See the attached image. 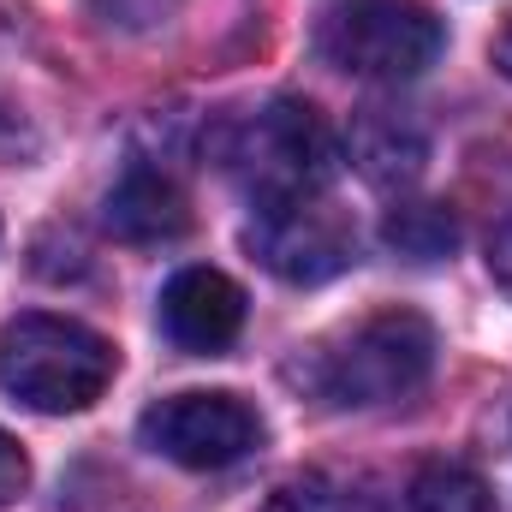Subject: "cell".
I'll list each match as a JSON object with an SVG mask.
<instances>
[{
	"instance_id": "obj_12",
	"label": "cell",
	"mask_w": 512,
	"mask_h": 512,
	"mask_svg": "<svg viewBox=\"0 0 512 512\" xmlns=\"http://www.w3.org/2000/svg\"><path fill=\"white\" fill-rule=\"evenodd\" d=\"M262 512H382L376 495L352 477H334V471H304V477H286Z\"/></svg>"
},
{
	"instance_id": "obj_1",
	"label": "cell",
	"mask_w": 512,
	"mask_h": 512,
	"mask_svg": "<svg viewBox=\"0 0 512 512\" xmlns=\"http://www.w3.org/2000/svg\"><path fill=\"white\" fill-rule=\"evenodd\" d=\"M435 370V328L417 310H376L358 328L310 346L292 364V382H304L322 405H393L411 399Z\"/></svg>"
},
{
	"instance_id": "obj_14",
	"label": "cell",
	"mask_w": 512,
	"mask_h": 512,
	"mask_svg": "<svg viewBox=\"0 0 512 512\" xmlns=\"http://www.w3.org/2000/svg\"><path fill=\"white\" fill-rule=\"evenodd\" d=\"M24 489H30V459H24V447L0 429V507H12Z\"/></svg>"
},
{
	"instance_id": "obj_13",
	"label": "cell",
	"mask_w": 512,
	"mask_h": 512,
	"mask_svg": "<svg viewBox=\"0 0 512 512\" xmlns=\"http://www.w3.org/2000/svg\"><path fill=\"white\" fill-rule=\"evenodd\" d=\"M90 12L120 30H149V24H167L179 12V0H90Z\"/></svg>"
},
{
	"instance_id": "obj_6",
	"label": "cell",
	"mask_w": 512,
	"mask_h": 512,
	"mask_svg": "<svg viewBox=\"0 0 512 512\" xmlns=\"http://www.w3.org/2000/svg\"><path fill=\"white\" fill-rule=\"evenodd\" d=\"M245 245L274 280L322 286L358 262V227L328 197H292V203L256 209V221L245 227Z\"/></svg>"
},
{
	"instance_id": "obj_2",
	"label": "cell",
	"mask_w": 512,
	"mask_h": 512,
	"mask_svg": "<svg viewBox=\"0 0 512 512\" xmlns=\"http://www.w3.org/2000/svg\"><path fill=\"white\" fill-rule=\"evenodd\" d=\"M114 370H120L114 340H102L72 316L30 310L0 328V387L30 411H48V417L90 411L108 393Z\"/></svg>"
},
{
	"instance_id": "obj_11",
	"label": "cell",
	"mask_w": 512,
	"mask_h": 512,
	"mask_svg": "<svg viewBox=\"0 0 512 512\" xmlns=\"http://www.w3.org/2000/svg\"><path fill=\"white\" fill-rule=\"evenodd\" d=\"M382 239L399 256H411V262H441V256H453V245H459V221L441 203H393Z\"/></svg>"
},
{
	"instance_id": "obj_5",
	"label": "cell",
	"mask_w": 512,
	"mask_h": 512,
	"mask_svg": "<svg viewBox=\"0 0 512 512\" xmlns=\"http://www.w3.org/2000/svg\"><path fill=\"white\" fill-rule=\"evenodd\" d=\"M137 435L149 453L185 465V471H221V465H239L245 453L262 447V417L256 405H245L239 393H173V399H155L143 417H137Z\"/></svg>"
},
{
	"instance_id": "obj_10",
	"label": "cell",
	"mask_w": 512,
	"mask_h": 512,
	"mask_svg": "<svg viewBox=\"0 0 512 512\" xmlns=\"http://www.w3.org/2000/svg\"><path fill=\"white\" fill-rule=\"evenodd\" d=\"M405 507L411 512H495V495H489V483H483L471 465L429 459V465L411 477Z\"/></svg>"
},
{
	"instance_id": "obj_4",
	"label": "cell",
	"mask_w": 512,
	"mask_h": 512,
	"mask_svg": "<svg viewBox=\"0 0 512 512\" xmlns=\"http://www.w3.org/2000/svg\"><path fill=\"white\" fill-rule=\"evenodd\" d=\"M447 48L441 18L423 0H334L316 24V54L334 72L405 84L429 72Z\"/></svg>"
},
{
	"instance_id": "obj_15",
	"label": "cell",
	"mask_w": 512,
	"mask_h": 512,
	"mask_svg": "<svg viewBox=\"0 0 512 512\" xmlns=\"http://www.w3.org/2000/svg\"><path fill=\"white\" fill-rule=\"evenodd\" d=\"M489 262H495V274H501V280L512 286V221L501 227V233H495V245H489Z\"/></svg>"
},
{
	"instance_id": "obj_9",
	"label": "cell",
	"mask_w": 512,
	"mask_h": 512,
	"mask_svg": "<svg viewBox=\"0 0 512 512\" xmlns=\"http://www.w3.org/2000/svg\"><path fill=\"white\" fill-rule=\"evenodd\" d=\"M102 221H108L114 239L155 245V239H179V233L191 227V209H185V191H179L161 167H131L126 179L108 191Z\"/></svg>"
},
{
	"instance_id": "obj_16",
	"label": "cell",
	"mask_w": 512,
	"mask_h": 512,
	"mask_svg": "<svg viewBox=\"0 0 512 512\" xmlns=\"http://www.w3.org/2000/svg\"><path fill=\"white\" fill-rule=\"evenodd\" d=\"M495 60H501V72L512 78V24H507V36H501V48H495Z\"/></svg>"
},
{
	"instance_id": "obj_7",
	"label": "cell",
	"mask_w": 512,
	"mask_h": 512,
	"mask_svg": "<svg viewBox=\"0 0 512 512\" xmlns=\"http://www.w3.org/2000/svg\"><path fill=\"white\" fill-rule=\"evenodd\" d=\"M161 328L179 352L215 358L239 340L245 328V292L239 280H227L221 268H179L161 286Z\"/></svg>"
},
{
	"instance_id": "obj_8",
	"label": "cell",
	"mask_w": 512,
	"mask_h": 512,
	"mask_svg": "<svg viewBox=\"0 0 512 512\" xmlns=\"http://www.w3.org/2000/svg\"><path fill=\"white\" fill-rule=\"evenodd\" d=\"M346 149H352V167H358L370 185L399 191V185H411V179L423 173V161H429V131H423L417 114H405V108L370 102V108L352 114Z\"/></svg>"
},
{
	"instance_id": "obj_3",
	"label": "cell",
	"mask_w": 512,
	"mask_h": 512,
	"mask_svg": "<svg viewBox=\"0 0 512 512\" xmlns=\"http://www.w3.org/2000/svg\"><path fill=\"white\" fill-rule=\"evenodd\" d=\"M215 155L251 191L256 209L292 203V197H322V185L334 179V131L298 96L262 102L256 114L227 120Z\"/></svg>"
}]
</instances>
